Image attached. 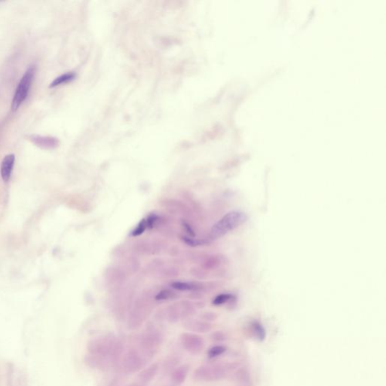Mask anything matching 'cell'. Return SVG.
<instances>
[{
    "label": "cell",
    "mask_w": 386,
    "mask_h": 386,
    "mask_svg": "<svg viewBox=\"0 0 386 386\" xmlns=\"http://www.w3.org/2000/svg\"><path fill=\"white\" fill-rule=\"evenodd\" d=\"M87 351L86 362L89 366L106 371L119 363L123 356L124 346L114 335H102L89 342Z\"/></svg>",
    "instance_id": "cell-1"
},
{
    "label": "cell",
    "mask_w": 386,
    "mask_h": 386,
    "mask_svg": "<svg viewBox=\"0 0 386 386\" xmlns=\"http://www.w3.org/2000/svg\"><path fill=\"white\" fill-rule=\"evenodd\" d=\"M247 221L248 216L243 211H232L227 213L213 225L210 232V238L218 239L243 225Z\"/></svg>",
    "instance_id": "cell-2"
},
{
    "label": "cell",
    "mask_w": 386,
    "mask_h": 386,
    "mask_svg": "<svg viewBox=\"0 0 386 386\" xmlns=\"http://www.w3.org/2000/svg\"><path fill=\"white\" fill-rule=\"evenodd\" d=\"M234 364H212L202 365L195 369L193 379L197 381L215 382L225 378L228 373L235 370Z\"/></svg>",
    "instance_id": "cell-3"
},
{
    "label": "cell",
    "mask_w": 386,
    "mask_h": 386,
    "mask_svg": "<svg viewBox=\"0 0 386 386\" xmlns=\"http://www.w3.org/2000/svg\"><path fill=\"white\" fill-rule=\"evenodd\" d=\"M163 342V335L155 327H149L139 336V351L145 358H152L158 353Z\"/></svg>",
    "instance_id": "cell-4"
},
{
    "label": "cell",
    "mask_w": 386,
    "mask_h": 386,
    "mask_svg": "<svg viewBox=\"0 0 386 386\" xmlns=\"http://www.w3.org/2000/svg\"><path fill=\"white\" fill-rule=\"evenodd\" d=\"M152 310L153 306L150 299L144 298L139 299L129 315L128 327L132 330L140 328L150 316Z\"/></svg>",
    "instance_id": "cell-5"
},
{
    "label": "cell",
    "mask_w": 386,
    "mask_h": 386,
    "mask_svg": "<svg viewBox=\"0 0 386 386\" xmlns=\"http://www.w3.org/2000/svg\"><path fill=\"white\" fill-rule=\"evenodd\" d=\"M35 66H31L27 69L26 72H24V74L23 75L22 78L17 86L13 100L11 102V110L12 111H17L22 103L26 100L31 85L33 81L34 76H35Z\"/></svg>",
    "instance_id": "cell-6"
},
{
    "label": "cell",
    "mask_w": 386,
    "mask_h": 386,
    "mask_svg": "<svg viewBox=\"0 0 386 386\" xmlns=\"http://www.w3.org/2000/svg\"><path fill=\"white\" fill-rule=\"evenodd\" d=\"M196 313V306L190 301L184 300L169 306L166 309V319L171 323H177L180 320L190 319Z\"/></svg>",
    "instance_id": "cell-7"
},
{
    "label": "cell",
    "mask_w": 386,
    "mask_h": 386,
    "mask_svg": "<svg viewBox=\"0 0 386 386\" xmlns=\"http://www.w3.org/2000/svg\"><path fill=\"white\" fill-rule=\"evenodd\" d=\"M146 360L147 359L137 349H129L119 360L121 370L126 374L137 373L144 367Z\"/></svg>",
    "instance_id": "cell-8"
},
{
    "label": "cell",
    "mask_w": 386,
    "mask_h": 386,
    "mask_svg": "<svg viewBox=\"0 0 386 386\" xmlns=\"http://www.w3.org/2000/svg\"><path fill=\"white\" fill-rule=\"evenodd\" d=\"M180 343L187 353L195 355L202 352L205 346L204 339L195 333H184L180 336Z\"/></svg>",
    "instance_id": "cell-9"
},
{
    "label": "cell",
    "mask_w": 386,
    "mask_h": 386,
    "mask_svg": "<svg viewBox=\"0 0 386 386\" xmlns=\"http://www.w3.org/2000/svg\"><path fill=\"white\" fill-rule=\"evenodd\" d=\"M28 140L36 147L43 150H54L59 146L60 141L56 137L52 136H42L39 134H31L28 136Z\"/></svg>",
    "instance_id": "cell-10"
},
{
    "label": "cell",
    "mask_w": 386,
    "mask_h": 386,
    "mask_svg": "<svg viewBox=\"0 0 386 386\" xmlns=\"http://www.w3.org/2000/svg\"><path fill=\"white\" fill-rule=\"evenodd\" d=\"M184 327L187 330L194 333H206L212 330L213 325L212 323L205 321L190 318L184 320Z\"/></svg>",
    "instance_id": "cell-11"
},
{
    "label": "cell",
    "mask_w": 386,
    "mask_h": 386,
    "mask_svg": "<svg viewBox=\"0 0 386 386\" xmlns=\"http://www.w3.org/2000/svg\"><path fill=\"white\" fill-rule=\"evenodd\" d=\"M15 156L14 154H8L4 157L2 160L1 167H0V174L4 182L8 183L11 178V173L13 171L15 165Z\"/></svg>",
    "instance_id": "cell-12"
},
{
    "label": "cell",
    "mask_w": 386,
    "mask_h": 386,
    "mask_svg": "<svg viewBox=\"0 0 386 386\" xmlns=\"http://www.w3.org/2000/svg\"><path fill=\"white\" fill-rule=\"evenodd\" d=\"M171 287L178 291H201L205 288L204 284L198 282H174Z\"/></svg>",
    "instance_id": "cell-13"
},
{
    "label": "cell",
    "mask_w": 386,
    "mask_h": 386,
    "mask_svg": "<svg viewBox=\"0 0 386 386\" xmlns=\"http://www.w3.org/2000/svg\"><path fill=\"white\" fill-rule=\"evenodd\" d=\"M160 370V366L157 363L151 364L147 368L142 370L138 375V380L142 385H147L153 381Z\"/></svg>",
    "instance_id": "cell-14"
},
{
    "label": "cell",
    "mask_w": 386,
    "mask_h": 386,
    "mask_svg": "<svg viewBox=\"0 0 386 386\" xmlns=\"http://www.w3.org/2000/svg\"><path fill=\"white\" fill-rule=\"evenodd\" d=\"M190 372L188 365H181L176 367L171 373V380L175 385H180L185 382Z\"/></svg>",
    "instance_id": "cell-15"
},
{
    "label": "cell",
    "mask_w": 386,
    "mask_h": 386,
    "mask_svg": "<svg viewBox=\"0 0 386 386\" xmlns=\"http://www.w3.org/2000/svg\"><path fill=\"white\" fill-rule=\"evenodd\" d=\"M234 379L239 386H250L251 377L250 372L245 367H240L235 370Z\"/></svg>",
    "instance_id": "cell-16"
},
{
    "label": "cell",
    "mask_w": 386,
    "mask_h": 386,
    "mask_svg": "<svg viewBox=\"0 0 386 386\" xmlns=\"http://www.w3.org/2000/svg\"><path fill=\"white\" fill-rule=\"evenodd\" d=\"M225 258L222 255H213L204 261L202 266L204 269H217L225 262Z\"/></svg>",
    "instance_id": "cell-17"
},
{
    "label": "cell",
    "mask_w": 386,
    "mask_h": 386,
    "mask_svg": "<svg viewBox=\"0 0 386 386\" xmlns=\"http://www.w3.org/2000/svg\"><path fill=\"white\" fill-rule=\"evenodd\" d=\"M76 77V74L74 72H66L64 74H62V76H58L56 79L52 81V83L50 84L49 87L52 88L58 87V86H62L63 84L68 83L73 80Z\"/></svg>",
    "instance_id": "cell-18"
},
{
    "label": "cell",
    "mask_w": 386,
    "mask_h": 386,
    "mask_svg": "<svg viewBox=\"0 0 386 386\" xmlns=\"http://www.w3.org/2000/svg\"><path fill=\"white\" fill-rule=\"evenodd\" d=\"M235 295L232 294V293H221V294L217 295V296L213 299L212 303L214 306H222V305L231 303L232 301L235 300Z\"/></svg>",
    "instance_id": "cell-19"
},
{
    "label": "cell",
    "mask_w": 386,
    "mask_h": 386,
    "mask_svg": "<svg viewBox=\"0 0 386 386\" xmlns=\"http://www.w3.org/2000/svg\"><path fill=\"white\" fill-rule=\"evenodd\" d=\"M181 239H182L184 243L187 244L188 246L192 247V248L202 246V245H206L208 243L207 240L193 238V237H190L188 235H183V236H181Z\"/></svg>",
    "instance_id": "cell-20"
},
{
    "label": "cell",
    "mask_w": 386,
    "mask_h": 386,
    "mask_svg": "<svg viewBox=\"0 0 386 386\" xmlns=\"http://www.w3.org/2000/svg\"><path fill=\"white\" fill-rule=\"evenodd\" d=\"M227 349L224 345H217L213 346L208 351V357L213 359L222 355L226 352Z\"/></svg>",
    "instance_id": "cell-21"
},
{
    "label": "cell",
    "mask_w": 386,
    "mask_h": 386,
    "mask_svg": "<svg viewBox=\"0 0 386 386\" xmlns=\"http://www.w3.org/2000/svg\"><path fill=\"white\" fill-rule=\"evenodd\" d=\"M177 296V294L174 291L169 289L161 290L155 296L156 301H165L169 299H174Z\"/></svg>",
    "instance_id": "cell-22"
},
{
    "label": "cell",
    "mask_w": 386,
    "mask_h": 386,
    "mask_svg": "<svg viewBox=\"0 0 386 386\" xmlns=\"http://www.w3.org/2000/svg\"><path fill=\"white\" fill-rule=\"evenodd\" d=\"M179 364V359L176 357H170L166 359L163 364V370L166 373H171Z\"/></svg>",
    "instance_id": "cell-23"
},
{
    "label": "cell",
    "mask_w": 386,
    "mask_h": 386,
    "mask_svg": "<svg viewBox=\"0 0 386 386\" xmlns=\"http://www.w3.org/2000/svg\"><path fill=\"white\" fill-rule=\"evenodd\" d=\"M147 228H148V226H147V221H146V218H143L138 223L137 226L134 228V230L132 231L130 235L132 237L140 236L145 231L147 230Z\"/></svg>",
    "instance_id": "cell-24"
},
{
    "label": "cell",
    "mask_w": 386,
    "mask_h": 386,
    "mask_svg": "<svg viewBox=\"0 0 386 386\" xmlns=\"http://www.w3.org/2000/svg\"><path fill=\"white\" fill-rule=\"evenodd\" d=\"M253 333H255L258 340H263L265 339V332L261 323L255 322L252 324Z\"/></svg>",
    "instance_id": "cell-25"
},
{
    "label": "cell",
    "mask_w": 386,
    "mask_h": 386,
    "mask_svg": "<svg viewBox=\"0 0 386 386\" xmlns=\"http://www.w3.org/2000/svg\"><path fill=\"white\" fill-rule=\"evenodd\" d=\"M211 339L212 341L215 342V343H222L227 340V336L224 331L217 330V331H214L211 333Z\"/></svg>",
    "instance_id": "cell-26"
},
{
    "label": "cell",
    "mask_w": 386,
    "mask_h": 386,
    "mask_svg": "<svg viewBox=\"0 0 386 386\" xmlns=\"http://www.w3.org/2000/svg\"><path fill=\"white\" fill-rule=\"evenodd\" d=\"M160 216L156 214H150V215L147 216L146 221H147L148 228H154L155 225L160 222Z\"/></svg>",
    "instance_id": "cell-27"
},
{
    "label": "cell",
    "mask_w": 386,
    "mask_h": 386,
    "mask_svg": "<svg viewBox=\"0 0 386 386\" xmlns=\"http://www.w3.org/2000/svg\"><path fill=\"white\" fill-rule=\"evenodd\" d=\"M217 314L212 312H204L201 316V320L205 321V322H214L217 320Z\"/></svg>",
    "instance_id": "cell-28"
},
{
    "label": "cell",
    "mask_w": 386,
    "mask_h": 386,
    "mask_svg": "<svg viewBox=\"0 0 386 386\" xmlns=\"http://www.w3.org/2000/svg\"><path fill=\"white\" fill-rule=\"evenodd\" d=\"M181 225H182L185 232H187L188 236L193 237V238H194V237L195 236V231H194L193 227L191 226V225H190L188 222L183 220V221H181Z\"/></svg>",
    "instance_id": "cell-29"
},
{
    "label": "cell",
    "mask_w": 386,
    "mask_h": 386,
    "mask_svg": "<svg viewBox=\"0 0 386 386\" xmlns=\"http://www.w3.org/2000/svg\"><path fill=\"white\" fill-rule=\"evenodd\" d=\"M108 386H119V383H118L117 381H116V380H113V381H112L111 383H110V384L108 385Z\"/></svg>",
    "instance_id": "cell-30"
},
{
    "label": "cell",
    "mask_w": 386,
    "mask_h": 386,
    "mask_svg": "<svg viewBox=\"0 0 386 386\" xmlns=\"http://www.w3.org/2000/svg\"><path fill=\"white\" fill-rule=\"evenodd\" d=\"M143 386V385L137 384V383H131V384H129V386Z\"/></svg>",
    "instance_id": "cell-31"
}]
</instances>
